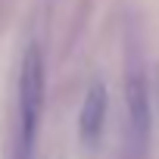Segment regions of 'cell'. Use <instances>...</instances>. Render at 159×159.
<instances>
[{"mask_svg": "<svg viewBox=\"0 0 159 159\" xmlns=\"http://www.w3.org/2000/svg\"><path fill=\"white\" fill-rule=\"evenodd\" d=\"M44 53L38 44H28L19 66V125H16V159H34V143L44 116Z\"/></svg>", "mask_w": 159, "mask_h": 159, "instance_id": "1", "label": "cell"}, {"mask_svg": "<svg viewBox=\"0 0 159 159\" xmlns=\"http://www.w3.org/2000/svg\"><path fill=\"white\" fill-rule=\"evenodd\" d=\"M125 106H128V140L131 153L140 159L150 143V128H153V109H150V88L143 69L131 66L125 78Z\"/></svg>", "mask_w": 159, "mask_h": 159, "instance_id": "2", "label": "cell"}, {"mask_svg": "<svg viewBox=\"0 0 159 159\" xmlns=\"http://www.w3.org/2000/svg\"><path fill=\"white\" fill-rule=\"evenodd\" d=\"M106 109H109V91L100 78H94L84 94L81 112H78V137H81L84 150H97L103 128H106Z\"/></svg>", "mask_w": 159, "mask_h": 159, "instance_id": "3", "label": "cell"}]
</instances>
